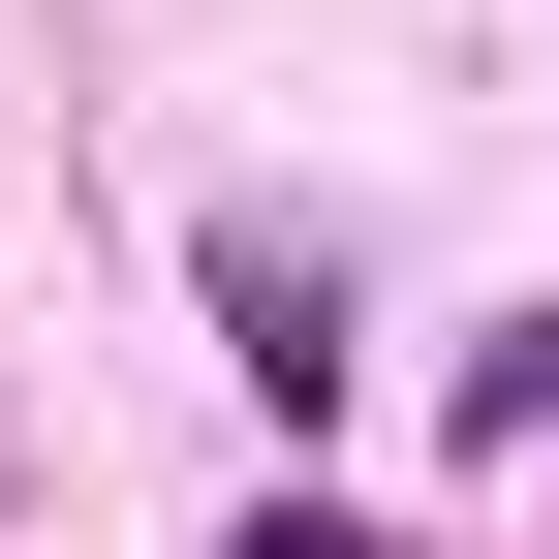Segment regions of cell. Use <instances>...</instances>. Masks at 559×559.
Returning a JSON list of instances; mask_svg holds the SVG:
<instances>
[{
	"label": "cell",
	"instance_id": "obj_2",
	"mask_svg": "<svg viewBox=\"0 0 559 559\" xmlns=\"http://www.w3.org/2000/svg\"><path fill=\"white\" fill-rule=\"evenodd\" d=\"M466 436H498V466H559V280H528L498 342H466Z\"/></svg>",
	"mask_w": 559,
	"mask_h": 559
},
{
	"label": "cell",
	"instance_id": "obj_3",
	"mask_svg": "<svg viewBox=\"0 0 559 559\" xmlns=\"http://www.w3.org/2000/svg\"><path fill=\"white\" fill-rule=\"evenodd\" d=\"M218 559H373V528H342V498H249V528H218Z\"/></svg>",
	"mask_w": 559,
	"mask_h": 559
},
{
	"label": "cell",
	"instance_id": "obj_1",
	"mask_svg": "<svg viewBox=\"0 0 559 559\" xmlns=\"http://www.w3.org/2000/svg\"><path fill=\"white\" fill-rule=\"evenodd\" d=\"M187 280H218V373L280 404V436H342V373H373V342H342V280L280 249V218H218V249H187Z\"/></svg>",
	"mask_w": 559,
	"mask_h": 559
}]
</instances>
